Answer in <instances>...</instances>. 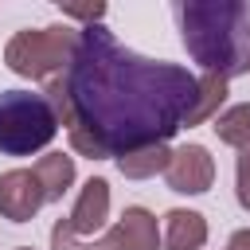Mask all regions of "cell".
<instances>
[{
	"label": "cell",
	"mask_w": 250,
	"mask_h": 250,
	"mask_svg": "<svg viewBox=\"0 0 250 250\" xmlns=\"http://www.w3.org/2000/svg\"><path fill=\"white\" fill-rule=\"evenodd\" d=\"M70 148L90 160H117L145 145H168L184 129L195 98V74L180 62L145 59L113 39L105 23L78 27L70 62L47 82Z\"/></svg>",
	"instance_id": "obj_1"
},
{
	"label": "cell",
	"mask_w": 250,
	"mask_h": 250,
	"mask_svg": "<svg viewBox=\"0 0 250 250\" xmlns=\"http://www.w3.org/2000/svg\"><path fill=\"white\" fill-rule=\"evenodd\" d=\"M180 35L203 74L234 78L250 66V4L246 0H184L176 4Z\"/></svg>",
	"instance_id": "obj_2"
},
{
	"label": "cell",
	"mask_w": 250,
	"mask_h": 250,
	"mask_svg": "<svg viewBox=\"0 0 250 250\" xmlns=\"http://www.w3.org/2000/svg\"><path fill=\"white\" fill-rule=\"evenodd\" d=\"M59 133V117L43 94L31 90H0V152L31 156L43 152Z\"/></svg>",
	"instance_id": "obj_3"
},
{
	"label": "cell",
	"mask_w": 250,
	"mask_h": 250,
	"mask_svg": "<svg viewBox=\"0 0 250 250\" xmlns=\"http://www.w3.org/2000/svg\"><path fill=\"white\" fill-rule=\"evenodd\" d=\"M78 31L66 23H51V27H27L16 31L4 47V62L12 74L20 78H51L55 70H62L70 62Z\"/></svg>",
	"instance_id": "obj_4"
},
{
	"label": "cell",
	"mask_w": 250,
	"mask_h": 250,
	"mask_svg": "<svg viewBox=\"0 0 250 250\" xmlns=\"http://www.w3.org/2000/svg\"><path fill=\"white\" fill-rule=\"evenodd\" d=\"M51 250H160V227H156V215L148 207H125L117 227L90 246L62 234L59 227H51Z\"/></svg>",
	"instance_id": "obj_5"
},
{
	"label": "cell",
	"mask_w": 250,
	"mask_h": 250,
	"mask_svg": "<svg viewBox=\"0 0 250 250\" xmlns=\"http://www.w3.org/2000/svg\"><path fill=\"white\" fill-rule=\"evenodd\" d=\"M164 180L180 195H203L215 184V160H211V152L203 145H180V148H172Z\"/></svg>",
	"instance_id": "obj_6"
},
{
	"label": "cell",
	"mask_w": 250,
	"mask_h": 250,
	"mask_svg": "<svg viewBox=\"0 0 250 250\" xmlns=\"http://www.w3.org/2000/svg\"><path fill=\"white\" fill-rule=\"evenodd\" d=\"M105 219H109V180L90 176V180L82 184V195H78L74 211H70L66 219H59L55 227H59L62 234L78 238V234H94V230H102Z\"/></svg>",
	"instance_id": "obj_7"
},
{
	"label": "cell",
	"mask_w": 250,
	"mask_h": 250,
	"mask_svg": "<svg viewBox=\"0 0 250 250\" xmlns=\"http://www.w3.org/2000/svg\"><path fill=\"white\" fill-rule=\"evenodd\" d=\"M43 203L47 199H43V188H39L35 172L12 168V172L0 176V215L8 223H31Z\"/></svg>",
	"instance_id": "obj_8"
},
{
	"label": "cell",
	"mask_w": 250,
	"mask_h": 250,
	"mask_svg": "<svg viewBox=\"0 0 250 250\" xmlns=\"http://www.w3.org/2000/svg\"><path fill=\"white\" fill-rule=\"evenodd\" d=\"M207 242V219L199 211L172 207L164 215V250H199Z\"/></svg>",
	"instance_id": "obj_9"
},
{
	"label": "cell",
	"mask_w": 250,
	"mask_h": 250,
	"mask_svg": "<svg viewBox=\"0 0 250 250\" xmlns=\"http://www.w3.org/2000/svg\"><path fill=\"white\" fill-rule=\"evenodd\" d=\"M35 180H39V188H43V199H47V203H59V199L70 191V184H74V156H66V152H47V156H39Z\"/></svg>",
	"instance_id": "obj_10"
},
{
	"label": "cell",
	"mask_w": 250,
	"mask_h": 250,
	"mask_svg": "<svg viewBox=\"0 0 250 250\" xmlns=\"http://www.w3.org/2000/svg\"><path fill=\"white\" fill-rule=\"evenodd\" d=\"M223 102H227V78H219V74L195 78V98H191V105L184 113V125L191 129V125H203V121L219 117V105Z\"/></svg>",
	"instance_id": "obj_11"
},
{
	"label": "cell",
	"mask_w": 250,
	"mask_h": 250,
	"mask_svg": "<svg viewBox=\"0 0 250 250\" xmlns=\"http://www.w3.org/2000/svg\"><path fill=\"white\" fill-rule=\"evenodd\" d=\"M172 160V148L168 145H145V148H133L125 156H117V168L125 180H148L156 172H164Z\"/></svg>",
	"instance_id": "obj_12"
},
{
	"label": "cell",
	"mask_w": 250,
	"mask_h": 250,
	"mask_svg": "<svg viewBox=\"0 0 250 250\" xmlns=\"http://www.w3.org/2000/svg\"><path fill=\"white\" fill-rule=\"evenodd\" d=\"M215 133H219V141L223 145H230V148H250V102H238V105H230V109H223L219 117H215Z\"/></svg>",
	"instance_id": "obj_13"
},
{
	"label": "cell",
	"mask_w": 250,
	"mask_h": 250,
	"mask_svg": "<svg viewBox=\"0 0 250 250\" xmlns=\"http://www.w3.org/2000/svg\"><path fill=\"white\" fill-rule=\"evenodd\" d=\"M234 195H238V207L250 211V148H242L234 160Z\"/></svg>",
	"instance_id": "obj_14"
},
{
	"label": "cell",
	"mask_w": 250,
	"mask_h": 250,
	"mask_svg": "<svg viewBox=\"0 0 250 250\" xmlns=\"http://www.w3.org/2000/svg\"><path fill=\"white\" fill-rule=\"evenodd\" d=\"M102 16H105V4H62V20H82L86 27L102 23Z\"/></svg>",
	"instance_id": "obj_15"
},
{
	"label": "cell",
	"mask_w": 250,
	"mask_h": 250,
	"mask_svg": "<svg viewBox=\"0 0 250 250\" xmlns=\"http://www.w3.org/2000/svg\"><path fill=\"white\" fill-rule=\"evenodd\" d=\"M230 250H250V227H242V230L230 234Z\"/></svg>",
	"instance_id": "obj_16"
},
{
	"label": "cell",
	"mask_w": 250,
	"mask_h": 250,
	"mask_svg": "<svg viewBox=\"0 0 250 250\" xmlns=\"http://www.w3.org/2000/svg\"><path fill=\"white\" fill-rule=\"evenodd\" d=\"M16 250H31V246H16Z\"/></svg>",
	"instance_id": "obj_17"
},
{
	"label": "cell",
	"mask_w": 250,
	"mask_h": 250,
	"mask_svg": "<svg viewBox=\"0 0 250 250\" xmlns=\"http://www.w3.org/2000/svg\"><path fill=\"white\" fill-rule=\"evenodd\" d=\"M227 250H230V246H227Z\"/></svg>",
	"instance_id": "obj_18"
},
{
	"label": "cell",
	"mask_w": 250,
	"mask_h": 250,
	"mask_svg": "<svg viewBox=\"0 0 250 250\" xmlns=\"http://www.w3.org/2000/svg\"><path fill=\"white\" fill-rule=\"evenodd\" d=\"M246 66H250V62H246Z\"/></svg>",
	"instance_id": "obj_19"
}]
</instances>
